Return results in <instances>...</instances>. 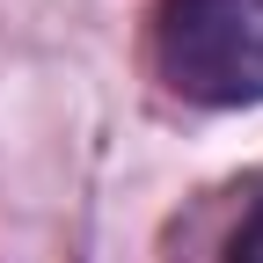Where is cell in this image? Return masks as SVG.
I'll return each mask as SVG.
<instances>
[{"instance_id": "7a4b0ae2", "label": "cell", "mask_w": 263, "mask_h": 263, "mask_svg": "<svg viewBox=\"0 0 263 263\" xmlns=\"http://www.w3.org/2000/svg\"><path fill=\"white\" fill-rule=\"evenodd\" d=\"M227 263H263V176H256L249 205H241V227H234V241H227Z\"/></svg>"}, {"instance_id": "6da1fadb", "label": "cell", "mask_w": 263, "mask_h": 263, "mask_svg": "<svg viewBox=\"0 0 263 263\" xmlns=\"http://www.w3.org/2000/svg\"><path fill=\"white\" fill-rule=\"evenodd\" d=\"M154 51L168 88L205 110L263 103V0H161Z\"/></svg>"}]
</instances>
